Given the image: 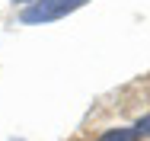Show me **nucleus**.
<instances>
[{
	"label": "nucleus",
	"instance_id": "2",
	"mask_svg": "<svg viewBox=\"0 0 150 141\" xmlns=\"http://www.w3.org/2000/svg\"><path fill=\"white\" fill-rule=\"evenodd\" d=\"M99 141H137V135H134V128H112V132H105Z\"/></svg>",
	"mask_w": 150,
	"mask_h": 141
},
{
	"label": "nucleus",
	"instance_id": "4",
	"mask_svg": "<svg viewBox=\"0 0 150 141\" xmlns=\"http://www.w3.org/2000/svg\"><path fill=\"white\" fill-rule=\"evenodd\" d=\"M16 3H26V6H29V3H32V0H16Z\"/></svg>",
	"mask_w": 150,
	"mask_h": 141
},
{
	"label": "nucleus",
	"instance_id": "1",
	"mask_svg": "<svg viewBox=\"0 0 150 141\" xmlns=\"http://www.w3.org/2000/svg\"><path fill=\"white\" fill-rule=\"evenodd\" d=\"M90 0H32L29 6H23L19 19L26 26H42V23H54V19H64L67 13L86 6Z\"/></svg>",
	"mask_w": 150,
	"mask_h": 141
},
{
	"label": "nucleus",
	"instance_id": "3",
	"mask_svg": "<svg viewBox=\"0 0 150 141\" xmlns=\"http://www.w3.org/2000/svg\"><path fill=\"white\" fill-rule=\"evenodd\" d=\"M134 135H137V138H141V135H150V115L137 119V125H134Z\"/></svg>",
	"mask_w": 150,
	"mask_h": 141
}]
</instances>
